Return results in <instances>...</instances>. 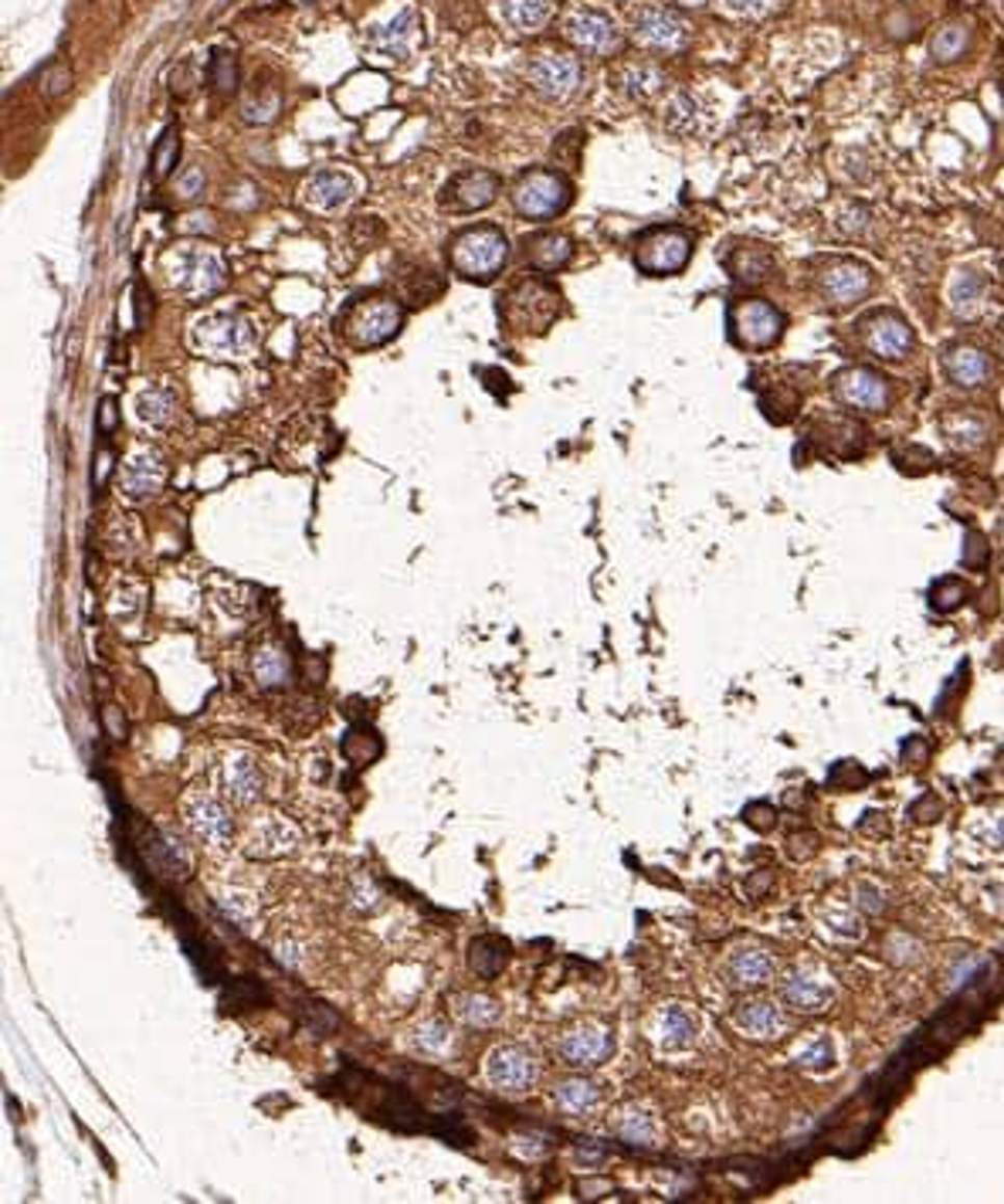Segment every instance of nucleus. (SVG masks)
<instances>
[{
    "instance_id": "obj_10",
    "label": "nucleus",
    "mask_w": 1004,
    "mask_h": 1204,
    "mask_svg": "<svg viewBox=\"0 0 1004 1204\" xmlns=\"http://www.w3.org/2000/svg\"><path fill=\"white\" fill-rule=\"evenodd\" d=\"M831 394L839 404L862 411V414H882L890 411L893 384L886 373L872 367H845L831 377Z\"/></svg>"
},
{
    "instance_id": "obj_59",
    "label": "nucleus",
    "mask_w": 1004,
    "mask_h": 1204,
    "mask_svg": "<svg viewBox=\"0 0 1004 1204\" xmlns=\"http://www.w3.org/2000/svg\"><path fill=\"white\" fill-rule=\"evenodd\" d=\"M995 346H998V357L1004 360V330H1001V333L995 336Z\"/></svg>"
},
{
    "instance_id": "obj_25",
    "label": "nucleus",
    "mask_w": 1004,
    "mask_h": 1204,
    "mask_svg": "<svg viewBox=\"0 0 1004 1204\" xmlns=\"http://www.w3.org/2000/svg\"><path fill=\"white\" fill-rule=\"evenodd\" d=\"M120 482H123V496L133 499V502H143L150 496H157V492L163 489V482H166V465L160 459V451L139 448L136 455L123 465Z\"/></svg>"
},
{
    "instance_id": "obj_30",
    "label": "nucleus",
    "mask_w": 1004,
    "mask_h": 1204,
    "mask_svg": "<svg viewBox=\"0 0 1004 1204\" xmlns=\"http://www.w3.org/2000/svg\"><path fill=\"white\" fill-rule=\"evenodd\" d=\"M356 193V184L350 174H340V171H319L306 180L302 187V201L313 207V211H323V214H333L340 211L353 201Z\"/></svg>"
},
{
    "instance_id": "obj_4",
    "label": "nucleus",
    "mask_w": 1004,
    "mask_h": 1204,
    "mask_svg": "<svg viewBox=\"0 0 1004 1204\" xmlns=\"http://www.w3.org/2000/svg\"><path fill=\"white\" fill-rule=\"evenodd\" d=\"M163 268H166V282H170L180 295H187L190 303L211 299L228 282V268L221 262V255L211 248H197V244L174 248L166 255Z\"/></svg>"
},
{
    "instance_id": "obj_19",
    "label": "nucleus",
    "mask_w": 1004,
    "mask_h": 1204,
    "mask_svg": "<svg viewBox=\"0 0 1004 1204\" xmlns=\"http://www.w3.org/2000/svg\"><path fill=\"white\" fill-rule=\"evenodd\" d=\"M499 177L493 171H461L445 184L442 190V207H448L452 214H475L485 211L488 204L499 198Z\"/></svg>"
},
{
    "instance_id": "obj_36",
    "label": "nucleus",
    "mask_w": 1004,
    "mask_h": 1204,
    "mask_svg": "<svg viewBox=\"0 0 1004 1204\" xmlns=\"http://www.w3.org/2000/svg\"><path fill=\"white\" fill-rule=\"evenodd\" d=\"M553 1103H557L567 1117H587L601 1106V1085L587 1076L563 1079L557 1090H553Z\"/></svg>"
},
{
    "instance_id": "obj_38",
    "label": "nucleus",
    "mask_w": 1004,
    "mask_h": 1204,
    "mask_svg": "<svg viewBox=\"0 0 1004 1204\" xmlns=\"http://www.w3.org/2000/svg\"><path fill=\"white\" fill-rule=\"evenodd\" d=\"M662 123H665L668 133H676V136L696 133V129L703 126V106H699V99L692 96V93H676L672 99L665 102Z\"/></svg>"
},
{
    "instance_id": "obj_5",
    "label": "nucleus",
    "mask_w": 1004,
    "mask_h": 1204,
    "mask_svg": "<svg viewBox=\"0 0 1004 1204\" xmlns=\"http://www.w3.org/2000/svg\"><path fill=\"white\" fill-rule=\"evenodd\" d=\"M509 198H512V207H517L520 217L544 225V221H553V217H560L571 207L574 184H571L567 174L550 171V166H536V171L523 174L517 184H512Z\"/></svg>"
},
{
    "instance_id": "obj_31",
    "label": "nucleus",
    "mask_w": 1004,
    "mask_h": 1204,
    "mask_svg": "<svg viewBox=\"0 0 1004 1204\" xmlns=\"http://www.w3.org/2000/svg\"><path fill=\"white\" fill-rule=\"evenodd\" d=\"M574 258V241L560 231H539V235L523 241V262L530 265L539 276H550V271L567 268Z\"/></svg>"
},
{
    "instance_id": "obj_33",
    "label": "nucleus",
    "mask_w": 1004,
    "mask_h": 1204,
    "mask_svg": "<svg viewBox=\"0 0 1004 1204\" xmlns=\"http://www.w3.org/2000/svg\"><path fill=\"white\" fill-rule=\"evenodd\" d=\"M611 1130H614L617 1141L628 1144V1147H655L659 1144V1123H655L652 1113L641 1109V1106L617 1109L614 1120H611Z\"/></svg>"
},
{
    "instance_id": "obj_1",
    "label": "nucleus",
    "mask_w": 1004,
    "mask_h": 1204,
    "mask_svg": "<svg viewBox=\"0 0 1004 1204\" xmlns=\"http://www.w3.org/2000/svg\"><path fill=\"white\" fill-rule=\"evenodd\" d=\"M404 326V306L394 299V295H356L350 299L337 316V333L340 340L356 349V354H370V349L388 346Z\"/></svg>"
},
{
    "instance_id": "obj_22",
    "label": "nucleus",
    "mask_w": 1004,
    "mask_h": 1204,
    "mask_svg": "<svg viewBox=\"0 0 1004 1204\" xmlns=\"http://www.w3.org/2000/svg\"><path fill=\"white\" fill-rule=\"evenodd\" d=\"M723 265L737 286H761L774 276L777 258L761 241H737L723 252Z\"/></svg>"
},
{
    "instance_id": "obj_41",
    "label": "nucleus",
    "mask_w": 1004,
    "mask_h": 1204,
    "mask_svg": "<svg viewBox=\"0 0 1004 1204\" xmlns=\"http://www.w3.org/2000/svg\"><path fill=\"white\" fill-rule=\"evenodd\" d=\"M506 957H509V947L496 937H479L472 943V953H469V964L479 977L493 980L502 967H506Z\"/></svg>"
},
{
    "instance_id": "obj_60",
    "label": "nucleus",
    "mask_w": 1004,
    "mask_h": 1204,
    "mask_svg": "<svg viewBox=\"0 0 1004 1204\" xmlns=\"http://www.w3.org/2000/svg\"><path fill=\"white\" fill-rule=\"evenodd\" d=\"M682 4H703V0H682Z\"/></svg>"
},
{
    "instance_id": "obj_17",
    "label": "nucleus",
    "mask_w": 1004,
    "mask_h": 1204,
    "mask_svg": "<svg viewBox=\"0 0 1004 1204\" xmlns=\"http://www.w3.org/2000/svg\"><path fill=\"white\" fill-rule=\"evenodd\" d=\"M781 998L801 1015H825L831 1012L839 991H835V984L825 974H818L815 967H791L788 974L781 977Z\"/></svg>"
},
{
    "instance_id": "obj_57",
    "label": "nucleus",
    "mask_w": 1004,
    "mask_h": 1204,
    "mask_svg": "<svg viewBox=\"0 0 1004 1204\" xmlns=\"http://www.w3.org/2000/svg\"><path fill=\"white\" fill-rule=\"evenodd\" d=\"M353 896H356V906H364V910H373V906L380 902V899H377V889H373L370 883H367V886L360 883V886L353 889Z\"/></svg>"
},
{
    "instance_id": "obj_44",
    "label": "nucleus",
    "mask_w": 1004,
    "mask_h": 1204,
    "mask_svg": "<svg viewBox=\"0 0 1004 1204\" xmlns=\"http://www.w3.org/2000/svg\"><path fill=\"white\" fill-rule=\"evenodd\" d=\"M502 1015V1007L488 994H461L458 998V1018L472 1028H493Z\"/></svg>"
},
{
    "instance_id": "obj_35",
    "label": "nucleus",
    "mask_w": 1004,
    "mask_h": 1204,
    "mask_svg": "<svg viewBox=\"0 0 1004 1204\" xmlns=\"http://www.w3.org/2000/svg\"><path fill=\"white\" fill-rule=\"evenodd\" d=\"M553 7H557V0H499V18L506 21L512 31L533 34L539 28H547V21L553 18Z\"/></svg>"
},
{
    "instance_id": "obj_53",
    "label": "nucleus",
    "mask_w": 1004,
    "mask_h": 1204,
    "mask_svg": "<svg viewBox=\"0 0 1004 1204\" xmlns=\"http://www.w3.org/2000/svg\"><path fill=\"white\" fill-rule=\"evenodd\" d=\"M761 408L767 411V418H770V414H774V408H784V414H788V421H791L794 414H797V394L788 391V387H781V391L761 397Z\"/></svg>"
},
{
    "instance_id": "obj_27",
    "label": "nucleus",
    "mask_w": 1004,
    "mask_h": 1204,
    "mask_svg": "<svg viewBox=\"0 0 1004 1204\" xmlns=\"http://www.w3.org/2000/svg\"><path fill=\"white\" fill-rule=\"evenodd\" d=\"M940 435H944V442L950 445V451H960V455H968V451H977L987 445L990 438V424L981 411L974 408H954L947 411L944 418H940Z\"/></svg>"
},
{
    "instance_id": "obj_56",
    "label": "nucleus",
    "mask_w": 1004,
    "mask_h": 1204,
    "mask_svg": "<svg viewBox=\"0 0 1004 1204\" xmlns=\"http://www.w3.org/2000/svg\"><path fill=\"white\" fill-rule=\"evenodd\" d=\"M115 424H120V408H115V397H102V404H99V431L112 435Z\"/></svg>"
},
{
    "instance_id": "obj_26",
    "label": "nucleus",
    "mask_w": 1004,
    "mask_h": 1204,
    "mask_svg": "<svg viewBox=\"0 0 1004 1204\" xmlns=\"http://www.w3.org/2000/svg\"><path fill=\"white\" fill-rule=\"evenodd\" d=\"M418 45H421V24L411 7H404L401 15H394L388 24L370 31V48L377 51L380 58H391V61L407 58Z\"/></svg>"
},
{
    "instance_id": "obj_48",
    "label": "nucleus",
    "mask_w": 1004,
    "mask_h": 1204,
    "mask_svg": "<svg viewBox=\"0 0 1004 1204\" xmlns=\"http://www.w3.org/2000/svg\"><path fill=\"white\" fill-rule=\"evenodd\" d=\"M139 607H143V591H139L133 580H123V584H115L112 598H109V614L115 621H126L133 618Z\"/></svg>"
},
{
    "instance_id": "obj_21",
    "label": "nucleus",
    "mask_w": 1004,
    "mask_h": 1204,
    "mask_svg": "<svg viewBox=\"0 0 1004 1204\" xmlns=\"http://www.w3.org/2000/svg\"><path fill=\"white\" fill-rule=\"evenodd\" d=\"M635 42L672 55L689 45V24L668 7H641L635 18Z\"/></svg>"
},
{
    "instance_id": "obj_11",
    "label": "nucleus",
    "mask_w": 1004,
    "mask_h": 1204,
    "mask_svg": "<svg viewBox=\"0 0 1004 1204\" xmlns=\"http://www.w3.org/2000/svg\"><path fill=\"white\" fill-rule=\"evenodd\" d=\"M875 286V276L858 258H835L818 276V295L828 309H852L858 306Z\"/></svg>"
},
{
    "instance_id": "obj_23",
    "label": "nucleus",
    "mask_w": 1004,
    "mask_h": 1204,
    "mask_svg": "<svg viewBox=\"0 0 1004 1204\" xmlns=\"http://www.w3.org/2000/svg\"><path fill=\"white\" fill-rule=\"evenodd\" d=\"M696 1031H699L696 1015L679 1001L662 1004L649 1025L652 1042L659 1045L662 1052H682V1048H689L692 1042H696Z\"/></svg>"
},
{
    "instance_id": "obj_61",
    "label": "nucleus",
    "mask_w": 1004,
    "mask_h": 1204,
    "mask_svg": "<svg viewBox=\"0 0 1004 1204\" xmlns=\"http://www.w3.org/2000/svg\"><path fill=\"white\" fill-rule=\"evenodd\" d=\"M1001 96H1004V85H1001Z\"/></svg>"
},
{
    "instance_id": "obj_8",
    "label": "nucleus",
    "mask_w": 1004,
    "mask_h": 1204,
    "mask_svg": "<svg viewBox=\"0 0 1004 1204\" xmlns=\"http://www.w3.org/2000/svg\"><path fill=\"white\" fill-rule=\"evenodd\" d=\"M692 258V235L686 228H676V225H662V228H652L645 235H638L635 241V265L638 271H645V276H679L682 268L689 265Z\"/></svg>"
},
{
    "instance_id": "obj_42",
    "label": "nucleus",
    "mask_w": 1004,
    "mask_h": 1204,
    "mask_svg": "<svg viewBox=\"0 0 1004 1204\" xmlns=\"http://www.w3.org/2000/svg\"><path fill=\"white\" fill-rule=\"evenodd\" d=\"M153 848H157L153 865H157L160 875H170V879H187L190 875V856H187V848L180 845V838L160 835L157 841H153Z\"/></svg>"
},
{
    "instance_id": "obj_47",
    "label": "nucleus",
    "mask_w": 1004,
    "mask_h": 1204,
    "mask_svg": "<svg viewBox=\"0 0 1004 1204\" xmlns=\"http://www.w3.org/2000/svg\"><path fill=\"white\" fill-rule=\"evenodd\" d=\"M794 1066L815 1069V1072L831 1069V1066H835V1045H831L828 1035H818V1039H811L804 1048H797V1052H794Z\"/></svg>"
},
{
    "instance_id": "obj_13",
    "label": "nucleus",
    "mask_w": 1004,
    "mask_h": 1204,
    "mask_svg": "<svg viewBox=\"0 0 1004 1204\" xmlns=\"http://www.w3.org/2000/svg\"><path fill=\"white\" fill-rule=\"evenodd\" d=\"M295 848H299V828L275 811L255 814V818L248 821V832H244V838H241V852L252 862L286 859Z\"/></svg>"
},
{
    "instance_id": "obj_40",
    "label": "nucleus",
    "mask_w": 1004,
    "mask_h": 1204,
    "mask_svg": "<svg viewBox=\"0 0 1004 1204\" xmlns=\"http://www.w3.org/2000/svg\"><path fill=\"white\" fill-rule=\"evenodd\" d=\"M174 408H177V394L160 384L147 387V391L136 397V418L150 424V428H163V424L174 418Z\"/></svg>"
},
{
    "instance_id": "obj_39",
    "label": "nucleus",
    "mask_w": 1004,
    "mask_h": 1204,
    "mask_svg": "<svg viewBox=\"0 0 1004 1204\" xmlns=\"http://www.w3.org/2000/svg\"><path fill=\"white\" fill-rule=\"evenodd\" d=\"M617 88H622L628 99L645 102L665 88V75L655 69V64H628V69L617 75Z\"/></svg>"
},
{
    "instance_id": "obj_16",
    "label": "nucleus",
    "mask_w": 1004,
    "mask_h": 1204,
    "mask_svg": "<svg viewBox=\"0 0 1004 1204\" xmlns=\"http://www.w3.org/2000/svg\"><path fill=\"white\" fill-rule=\"evenodd\" d=\"M862 343L879 360H906L917 346V333L893 309H875L862 319Z\"/></svg>"
},
{
    "instance_id": "obj_52",
    "label": "nucleus",
    "mask_w": 1004,
    "mask_h": 1204,
    "mask_svg": "<svg viewBox=\"0 0 1004 1204\" xmlns=\"http://www.w3.org/2000/svg\"><path fill=\"white\" fill-rule=\"evenodd\" d=\"M855 906L866 916H879L882 910H886V896L879 892V886L875 883H858V889H855Z\"/></svg>"
},
{
    "instance_id": "obj_34",
    "label": "nucleus",
    "mask_w": 1004,
    "mask_h": 1204,
    "mask_svg": "<svg viewBox=\"0 0 1004 1204\" xmlns=\"http://www.w3.org/2000/svg\"><path fill=\"white\" fill-rule=\"evenodd\" d=\"M411 1048L421 1055V1058H431V1062H445L448 1055L455 1052V1028L448 1025L445 1018H428L421 1021V1025L411 1031Z\"/></svg>"
},
{
    "instance_id": "obj_28",
    "label": "nucleus",
    "mask_w": 1004,
    "mask_h": 1204,
    "mask_svg": "<svg viewBox=\"0 0 1004 1204\" xmlns=\"http://www.w3.org/2000/svg\"><path fill=\"white\" fill-rule=\"evenodd\" d=\"M733 1025L743 1035V1039H754V1042H774L781 1039L784 1031H788V1018L774 1004V1001H761V998H750V1001H740L737 1012H733Z\"/></svg>"
},
{
    "instance_id": "obj_49",
    "label": "nucleus",
    "mask_w": 1004,
    "mask_h": 1204,
    "mask_svg": "<svg viewBox=\"0 0 1004 1204\" xmlns=\"http://www.w3.org/2000/svg\"><path fill=\"white\" fill-rule=\"evenodd\" d=\"M177 153H180L177 126H166V129H163V136H160V143L153 147V177H157V180L170 177L174 163H177Z\"/></svg>"
},
{
    "instance_id": "obj_45",
    "label": "nucleus",
    "mask_w": 1004,
    "mask_h": 1204,
    "mask_svg": "<svg viewBox=\"0 0 1004 1204\" xmlns=\"http://www.w3.org/2000/svg\"><path fill=\"white\" fill-rule=\"evenodd\" d=\"M869 228H872V211H869L866 204L845 201L839 211H835V235L858 238V235H866Z\"/></svg>"
},
{
    "instance_id": "obj_15",
    "label": "nucleus",
    "mask_w": 1004,
    "mask_h": 1204,
    "mask_svg": "<svg viewBox=\"0 0 1004 1204\" xmlns=\"http://www.w3.org/2000/svg\"><path fill=\"white\" fill-rule=\"evenodd\" d=\"M214 784H217V791H221L231 801V805H238V808L259 805L262 794H265L262 767H259V760L248 754V750H231V754H224V760L217 763Z\"/></svg>"
},
{
    "instance_id": "obj_32",
    "label": "nucleus",
    "mask_w": 1004,
    "mask_h": 1204,
    "mask_svg": "<svg viewBox=\"0 0 1004 1204\" xmlns=\"http://www.w3.org/2000/svg\"><path fill=\"white\" fill-rule=\"evenodd\" d=\"M987 303V276L981 268H960L954 279H950L947 289V306L957 319L971 322L984 313Z\"/></svg>"
},
{
    "instance_id": "obj_51",
    "label": "nucleus",
    "mask_w": 1004,
    "mask_h": 1204,
    "mask_svg": "<svg viewBox=\"0 0 1004 1204\" xmlns=\"http://www.w3.org/2000/svg\"><path fill=\"white\" fill-rule=\"evenodd\" d=\"M784 4V0H723V10L733 18H746V21H761L767 15H774V10Z\"/></svg>"
},
{
    "instance_id": "obj_29",
    "label": "nucleus",
    "mask_w": 1004,
    "mask_h": 1204,
    "mask_svg": "<svg viewBox=\"0 0 1004 1204\" xmlns=\"http://www.w3.org/2000/svg\"><path fill=\"white\" fill-rule=\"evenodd\" d=\"M774 953L764 947H737L726 957V980L740 991L764 988L767 980H774Z\"/></svg>"
},
{
    "instance_id": "obj_55",
    "label": "nucleus",
    "mask_w": 1004,
    "mask_h": 1204,
    "mask_svg": "<svg viewBox=\"0 0 1004 1204\" xmlns=\"http://www.w3.org/2000/svg\"><path fill=\"white\" fill-rule=\"evenodd\" d=\"M177 190H180V198H184V201H194L197 193L204 190V171H201V166H190V171H184V177L177 180Z\"/></svg>"
},
{
    "instance_id": "obj_9",
    "label": "nucleus",
    "mask_w": 1004,
    "mask_h": 1204,
    "mask_svg": "<svg viewBox=\"0 0 1004 1204\" xmlns=\"http://www.w3.org/2000/svg\"><path fill=\"white\" fill-rule=\"evenodd\" d=\"M788 319L767 299H737L730 306V336L743 349H770L784 336Z\"/></svg>"
},
{
    "instance_id": "obj_58",
    "label": "nucleus",
    "mask_w": 1004,
    "mask_h": 1204,
    "mask_svg": "<svg viewBox=\"0 0 1004 1204\" xmlns=\"http://www.w3.org/2000/svg\"><path fill=\"white\" fill-rule=\"evenodd\" d=\"M577 1157H581V1160H590V1163H601V1160H604V1150H601V1147H581V1150H577Z\"/></svg>"
},
{
    "instance_id": "obj_46",
    "label": "nucleus",
    "mask_w": 1004,
    "mask_h": 1204,
    "mask_svg": "<svg viewBox=\"0 0 1004 1204\" xmlns=\"http://www.w3.org/2000/svg\"><path fill=\"white\" fill-rule=\"evenodd\" d=\"M968 598H971V587L963 584L960 577H940L930 591V607L933 611H957Z\"/></svg>"
},
{
    "instance_id": "obj_37",
    "label": "nucleus",
    "mask_w": 1004,
    "mask_h": 1204,
    "mask_svg": "<svg viewBox=\"0 0 1004 1204\" xmlns=\"http://www.w3.org/2000/svg\"><path fill=\"white\" fill-rule=\"evenodd\" d=\"M252 672L262 689H282V685H289L292 679V658L282 645H262V649L255 652Z\"/></svg>"
},
{
    "instance_id": "obj_3",
    "label": "nucleus",
    "mask_w": 1004,
    "mask_h": 1204,
    "mask_svg": "<svg viewBox=\"0 0 1004 1204\" xmlns=\"http://www.w3.org/2000/svg\"><path fill=\"white\" fill-rule=\"evenodd\" d=\"M563 299L560 289L550 286L544 276L520 279L499 303V316L506 319V326L512 333H547L553 326V319L560 316Z\"/></svg>"
},
{
    "instance_id": "obj_6",
    "label": "nucleus",
    "mask_w": 1004,
    "mask_h": 1204,
    "mask_svg": "<svg viewBox=\"0 0 1004 1204\" xmlns=\"http://www.w3.org/2000/svg\"><path fill=\"white\" fill-rule=\"evenodd\" d=\"M224 794H214L211 787H190L180 801V814H184L187 832L194 835L204 848L224 852L235 841V814L224 805Z\"/></svg>"
},
{
    "instance_id": "obj_12",
    "label": "nucleus",
    "mask_w": 1004,
    "mask_h": 1204,
    "mask_svg": "<svg viewBox=\"0 0 1004 1204\" xmlns=\"http://www.w3.org/2000/svg\"><path fill=\"white\" fill-rule=\"evenodd\" d=\"M539 1079V1058L533 1048L506 1042L485 1055V1082L499 1093H526Z\"/></svg>"
},
{
    "instance_id": "obj_50",
    "label": "nucleus",
    "mask_w": 1004,
    "mask_h": 1204,
    "mask_svg": "<svg viewBox=\"0 0 1004 1204\" xmlns=\"http://www.w3.org/2000/svg\"><path fill=\"white\" fill-rule=\"evenodd\" d=\"M208 82H211L214 93H231V88L238 85V64H235V58L228 55V51H217V55L211 58Z\"/></svg>"
},
{
    "instance_id": "obj_14",
    "label": "nucleus",
    "mask_w": 1004,
    "mask_h": 1204,
    "mask_svg": "<svg viewBox=\"0 0 1004 1204\" xmlns=\"http://www.w3.org/2000/svg\"><path fill=\"white\" fill-rule=\"evenodd\" d=\"M553 1048H557V1058L567 1069H595L614 1055V1031L608 1025H598V1021H581V1025L560 1031Z\"/></svg>"
},
{
    "instance_id": "obj_20",
    "label": "nucleus",
    "mask_w": 1004,
    "mask_h": 1204,
    "mask_svg": "<svg viewBox=\"0 0 1004 1204\" xmlns=\"http://www.w3.org/2000/svg\"><path fill=\"white\" fill-rule=\"evenodd\" d=\"M563 34L581 51H590V55H614V51L622 48V28H617L608 15L590 7L574 10V15L563 21Z\"/></svg>"
},
{
    "instance_id": "obj_2",
    "label": "nucleus",
    "mask_w": 1004,
    "mask_h": 1204,
    "mask_svg": "<svg viewBox=\"0 0 1004 1204\" xmlns=\"http://www.w3.org/2000/svg\"><path fill=\"white\" fill-rule=\"evenodd\" d=\"M509 262V238L496 225H475L448 241V265L458 279L488 286Z\"/></svg>"
},
{
    "instance_id": "obj_54",
    "label": "nucleus",
    "mask_w": 1004,
    "mask_h": 1204,
    "mask_svg": "<svg viewBox=\"0 0 1004 1204\" xmlns=\"http://www.w3.org/2000/svg\"><path fill=\"white\" fill-rule=\"evenodd\" d=\"M126 523H130V520H123V516H120V520H115L112 529H109V550L115 556H133V550H136V540L126 533Z\"/></svg>"
},
{
    "instance_id": "obj_18",
    "label": "nucleus",
    "mask_w": 1004,
    "mask_h": 1204,
    "mask_svg": "<svg viewBox=\"0 0 1004 1204\" xmlns=\"http://www.w3.org/2000/svg\"><path fill=\"white\" fill-rule=\"evenodd\" d=\"M526 79H530V85L536 88V93H544L547 99H567L584 82V64L574 55H553V51H544V55H536L530 64H526Z\"/></svg>"
},
{
    "instance_id": "obj_24",
    "label": "nucleus",
    "mask_w": 1004,
    "mask_h": 1204,
    "mask_svg": "<svg viewBox=\"0 0 1004 1204\" xmlns=\"http://www.w3.org/2000/svg\"><path fill=\"white\" fill-rule=\"evenodd\" d=\"M944 373L947 381L957 387H987L995 381V360H990L981 346L954 343L944 349Z\"/></svg>"
},
{
    "instance_id": "obj_7",
    "label": "nucleus",
    "mask_w": 1004,
    "mask_h": 1204,
    "mask_svg": "<svg viewBox=\"0 0 1004 1204\" xmlns=\"http://www.w3.org/2000/svg\"><path fill=\"white\" fill-rule=\"evenodd\" d=\"M194 346L214 360H244L259 346V333L238 313H214L194 322Z\"/></svg>"
},
{
    "instance_id": "obj_43",
    "label": "nucleus",
    "mask_w": 1004,
    "mask_h": 1204,
    "mask_svg": "<svg viewBox=\"0 0 1004 1204\" xmlns=\"http://www.w3.org/2000/svg\"><path fill=\"white\" fill-rule=\"evenodd\" d=\"M217 906H221V913L241 930H248L255 923V916H259V899H255V892H244V889H217Z\"/></svg>"
}]
</instances>
